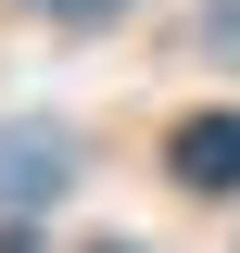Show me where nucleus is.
<instances>
[{
  "label": "nucleus",
  "mask_w": 240,
  "mask_h": 253,
  "mask_svg": "<svg viewBox=\"0 0 240 253\" xmlns=\"http://www.w3.org/2000/svg\"><path fill=\"white\" fill-rule=\"evenodd\" d=\"M177 177L190 190H240V114H190L177 126Z\"/></svg>",
  "instance_id": "nucleus-1"
},
{
  "label": "nucleus",
  "mask_w": 240,
  "mask_h": 253,
  "mask_svg": "<svg viewBox=\"0 0 240 253\" xmlns=\"http://www.w3.org/2000/svg\"><path fill=\"white\" fill-rule=\"evenodd\" d=\"M63 190V139L51 126H13V139H0V203H51Z\"/></svg>",
  "instance_id": "nucleus-2"
},
{
  "label": "nucleus",
  "mask_w": 240,
  "mask_h": 253,
  "mask_svg": "<svg viewBox=\"0 0 240 253\" xmlns=\"http://www.w3.org/2000/svg\"><path fill=\"white\" fill-rule=\"evenodd\" d=\"M38 13H63V26H89V13H114V0H38Z\"/></svg>",
  "instance_id": "nucleus-3"
}]
</instances>
